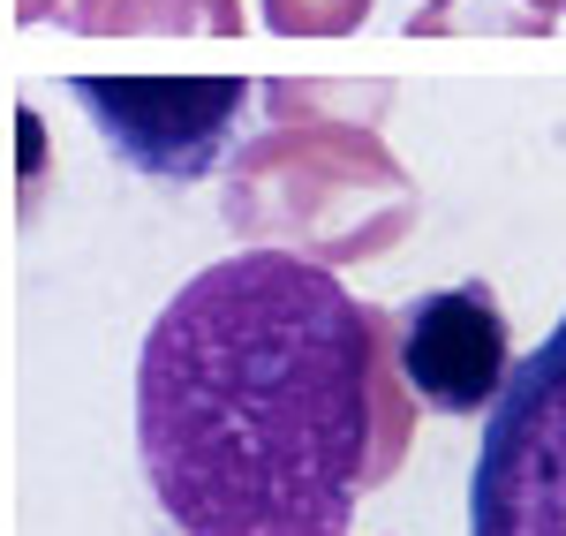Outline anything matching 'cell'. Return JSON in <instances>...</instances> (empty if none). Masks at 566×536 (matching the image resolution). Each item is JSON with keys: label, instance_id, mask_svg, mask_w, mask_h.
<instances>
[{"label": "cell", "instance_id": "1", "mask_svg": "<svg viewBox=\"0 0 566 536\" xmlns=\"http://www.w3.org/2000/svg\"><path fill=\"white\" fill-rule=\"evenodd\" d=\"M408 408L392 317L295 250L205 265L136 362V453L181 536H340Z\"/></svg>", "mask_w": 566, "mask_h": 536}, {"label": "cell", "instance_id": "2", "mask_svg": "<svg viewBox=\"0 0 566 536\" xmlns=\"http://www.w3.org/2000/svg\"><path fill=\"white\" fill-rule=\"evenodd\" d=\"M408 181L370 136H264L234 159L227 227L258 250H295L310 265H348L408 227Z\"/></svg>", "mask_w": 566, "mask_h": 536}, {"label": "cell", "instance_id": "3", "mask_svg": "<svg viewBox=\"0 0 566 536\" xmlns=\"http://www.w3.org/2000/svg\"><path fill=\"white\" fill-rule=\"evenodd\" d=\"M469 536H566V317L506 370L483 416Z\"/></svg>", "mask_w": 566, "mask_h": 536}, {"label": "cell", "instance_id": "4", "mask_svg": "<svg viewBox=\"0 0 566 536\" xmlns=\"http://www.w3.org/2000/svg\"><path fill=\"white\" fill-rule=\"evenodd\" d=\"M69 91L122 167L151 181H205L234 151V129L258 84L242 76H76Z\"/></svg>", "mask_w": 566, "mask_h": 536}, {"label": "cell", "instance_id": "5", "mask_svg": "<svg viewBox=\"0 0 566 536\" xmlns=\"http://www.w3.org/2000/svg\"><path fill=\"white\" fill-rule=\"evenodd\" d=\"M392 370L408 386V401L431 416H491L514 370V333L506 311L483 280L416 295L392 317Z\"/></svg>", "mask_w": 566, "mask_h": 536}, {"label": "cell", "instance_id": "6", "mask_svg": "<svg viewBox=\"0 0 566 536\" xmlns=\"http://www.w3.org/2000/svg\"><path fill=\"white\" fill-rule=\"evenodd\" d=\"M76 31H234V0H76Z\"/></svg>", "mask_w": 566, "mask_h": 536}, {"label": "cell", "instance_id": "7", "mask_svg": "<svg viewBox=\"0 0 566 536\" xmlns=\"http://www.w3.org/2000/svg\"><path fill=\"white\" fill-rule=\"evenodd\" d=\"M370 15V0H264L272 31H355Z\"/></svg>", "mask_w": 566, "mask_h": 536}, {"label": "cell", "instance_id": "8", "mask_svg": "<svg viewBox=\"0 0 566 536\" xmlns=\"http://www.w3.org/2000/svg\"><path fill=\"white\" fill-rule=\"evenodd\" d=\"M536 8H552V0H536Z\"/></svg>", "mask_w": 566, "mask_h": 536}]
</instances>
